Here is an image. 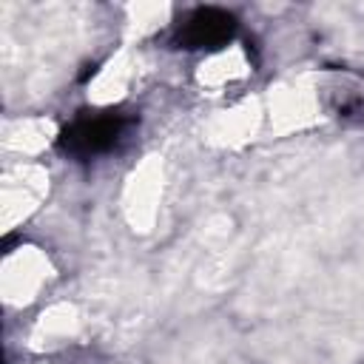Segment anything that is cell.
Listing matches in <instances>:
<instances>
[{"label": "cell", "instance_id": "6da1fadb", "mask_svg": "<svg viewBox=\"0 0 364 364\" xmlns=\"http://www.w3.org/2000/svg\"><path fill=\"white\" fill-rule=\"evenodd\" d=\"M48 191V171L37 162H9L0 182L3 199V228L14 230L26 222L43 202Z\"/></svg>", "mask_w": 364, "mask_h": 364}, {"label": "cell", "instance_id": "7a4b0ae2", "mask_svg": "<svg viewBox=\"0 0 364 364\" xmlns=\"http://www.w3.org/2000/svg\"><path fill=\"white\" fill-rule=\"evenodd\" d=\"M48 279H51V262L40 247L20 245L11 253H6L3 276H0L6 304L23 307V304L34 301L43 293V287L48 284Z\"/></svg>", "mask_w": 364, "mask_h": 364}, {"label": "cell", "instance_id": "3957f363", "mask_svg": "<svg viewBox=\"0 0 364 364\" xmlns=\"http://www.w3.org/2000/svg\"><path fill=\"white\" fill-rule=\"evenodd\" d=\"M51 139H54V125L46 117H20L3 125V151L14 156L11 162H34L31 156L48 148Z\"/></svg>", "mask_w": 364, "mask_h": 364}, {"label": "cell", "instance_id": "277c9868", "mask_svg": "<svg viewBox=\"0 0 364 364\" xmlns=\"http://www.w3.org/2000/svg\"><path fill=\"white\" fill-rule=\"evenodd\" d=\"M239 77H245V57L236 48L208 57L199 68V82L210 85V88H225Z\"/></svg>", "mask_w": 364, "mask_h": 364}, {"label": "cell", "instance_id": "5b68a950", "mask_svg": "<svg viewBox=\"0 0 364 364\" xmlns=\"http://www.w3.org/2000/svg\"><path fill=\"white\" fill-rule=\"evenodd\" d=\"M131 182H134V185H131L128 210H131L134 222H136V219L148 222V219L154 216V202H156V171H154L151 165H145V168H139L136 179H131Z\"/></svg>", "mask_w": 364, "mask_h": 364}, {"label": "cell", "instance_id": "8992f818", "mask_svg": "<svg viewBox=\"0 0 364 364\" xmlns=\"http://www.w3.org/2000/svg\"><path fill=\"white\" fill-rule=\"evenodd\" d=\"M128 68H131L128 63L111 60L100 71V77L94 80V100L97 102H114V100H119L125 94V88H128V80H131V71Z\"/></svg>", "mask_w": 364, "mask_h": 364}]
</instances>
